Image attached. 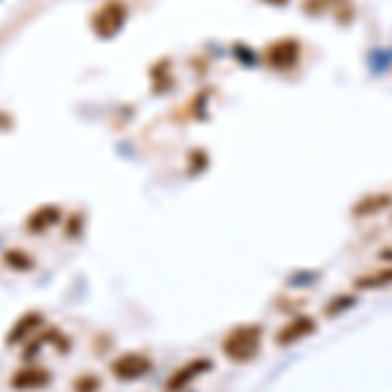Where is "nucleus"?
<instances>
[{"mask_svg":"<svg viewBox=\"0 0 392 392\" xmlns=\"http://www.w3.org/2000/svg\"><path fill=\"white\" fill-rule=\"evenodd\" d=\"M259 343H261V329L256 325H243L236 327L225 338V353H228L233 361H249L259 353Z\"/></svg>","mask_w":392,"mask_h":392,"instance_id":"1","label":"nucleus"},{"mask_svg":"<svg viewBox=\"0 0 392 392\" xmlns=\"http://www.w3.org/2000/svg\"><path fill=\"white\" fill-rule=\"evenodd\" d=\"M267 63L272 65L275 71H291L298 58H301V42L293 40V37H283L267 47Z\"/></svg>","mask_w":392,"mask_h":392,"instance_id":"2","label":"nucleus"},{"mask_svg":"<svg viewBox=\"0 0 392 392\" xmlns=\"http://www.w3.org/2000/svg\"><path fill=\"white\" fill-rule=\"evenodd\" d=\"M123 22H126V6L118 3V0L105 3V6L92 16V26H95V32H97L99 37L115 34L120 26H123Z\"/></svg>","mask_w":392,"mask_h":392,"instance_id":"3","label":"nucleus"},{"mask_svg":"<svg viewBox=\"0 0 392 392\" xmlns=\"http://www.w3.org/2000/svg\"><path fill=\"white\" fill-rule=\"evenodd\" d=\"M314 329H316L314 316H295V319H291V322L277 332V343H280V345H291V343H298L301 338L311 335Z\"/></svg>","mask_w":392,"mask_h":392,"instance_id":"4","label":"nucleus"},{"mask_svg":"<svg viewBox=\"0 0 392 392\" xmlns=\"http://www.w3.org/2000/svg\"><path fill=\"white\" fill-rule=\"evenodd\" d=\"M392 204V194H366L350 207L353 218H371L382 209H387Z\"/></svg>","mask_w":392,"mask_h":392,"instance_id":"5","label":"nucleus"},{"mask_svg":"<svg viewBox=\"0 0 392 392\" xmlns=\"http://www.w3.org/2000/svg\"><path fill=\"white\" fill-rule=\"evenodd\" d=\"M384 285H392V267H384L379 272L361 275L353 280V288H359V291H374V288H384Z\"/></svg>","mask_w":392,"mask_h":392,"instance_id":"6","label":"nucleus"},{"mask_svg":"<svg viewBox=\"0 0 392 392\" xmlns=\"http://www.w3.org/2000/svg\"><path fill=\"white\" fill-rule=\"evenodd\" d=\"M356 304V295H338V298H332L329 304L325 306V314L327 316H338L340 311H345V309H350V306Z\"/></svg>","mask_w":392,"mask_h":392,"instance_id":"7","label":"nucleus"},{"mask_svg":"<svg viewBox=\"0 0 392 392\" xmlns=\"http://www.w3.org/2000/svg\"><path fill=\"white\" fill-rule=\"evenodd\" d=\"M379 256H382V259H384V261H392V246H387V249H382Z\"/></svg>","mask_w":392,"mask_h":392,"instance_id":"8","label":"nucleus"},{"mask_svg":"<svg viewBox=\"0 0 392 392\" xmlns=\"http://www.w3.org/2000/svg\"><path fill=\"white\" fill-rule=\"evenodd\" d=\"M267 3H285V0H267Z\"/></svg>","mask_w":392,"mask_h":392,"instance_id":"9","label":"nucleus"}]
</instances>
